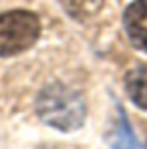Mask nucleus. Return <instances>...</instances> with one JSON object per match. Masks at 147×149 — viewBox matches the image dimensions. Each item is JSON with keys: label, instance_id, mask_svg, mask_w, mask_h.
I'll use <instances>...</instances> for the list:
<instances>
[{"label": "nucleus", "instance_id": "obj_6", "mask_svg": "<svg viewBox=\"0 0 147 149\" xmlns=\"http://www.w3.org/2000/svg\"><path fill=\"white\" fill-rule=\"evenodd\" d=\"M61 2L73 18H81V20L95 16L103 6V0H61Z\"/></svg>", "mask_w": 147, "mask_h": 149}, {"label": "nucleus", "instance_id": "obj_3", "mask_svg": "<svg viewBox=\"0 0 147 149\" xmlns=\"http://www.w3.org/2000/svg\"><path fill=\"white\" fill-rule=\"evenodd\" d=\"M123 22L131 42L147 52V0H135L125 10Z\"/></svg>", "mask_w": 147, "mask_h": 149}, {"label": "nucleus", "instance_id": "obj_2", "mask_svg": "<svg viewBox=\"0 0 147 149\" xmlns=\"http://www.w3.org/2000/svg\"><path fill=\"white\" fill-rule=\"evenodd\" d=\"M40 34L36 14L12 10L0 14V56H12L30 49Z\"/></svg>", "mask_w": 147, "mask_h": 149}, {"label": "nucleus", "instance_id": "obj_1", "mask_svg": "<svg viewBox=\"0 0 147 149\" xmlns=\"http://www.w3.org/2000/svg\"><path fill=\"white\" fill-rule=\"evenodd\" d=\"M36 113L47 125L59 131H77L87 117L83 95L63 83L47 85L36 99Z\"/></svg>", "mask_w": 147, "mask_h": 149}, {"label": "nucleus", "instance_id": "obj_4", "mask_svg": "<svg viewBox=\"0 0 147 149\" xmlns=\"http://www.w3.org/2000/svg\"><path fill=\"white\" fill-rule=\"evenodd\" d=\"M125 89L139 109H147V65H135L125 74Z\"/></svg>", "mask_w": 147, "mask_h": 149}, {"label": "nucleus", "instance_id": "obj_5", "mask_svg": "<svg viewBox=\"0 0 147 149\" xmlns=\"http://www.w3.org/2000/svg\"><path fill=\"white\" fill-rule=\"evenodd\" d=\"M109 143H111V149H141V145H139L135 133L131 131V125H129L121 107H119V123L113 127Z\"/></svg>", "mask_w": 147, "mask_h": 149}]
</instances>
